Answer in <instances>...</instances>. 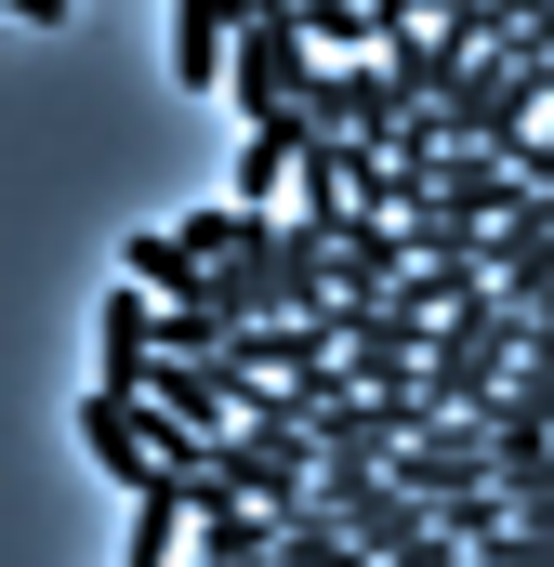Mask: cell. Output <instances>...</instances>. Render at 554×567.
I'll use <instances>...</instances> for the list:
<instances>
[{"label":"cell","mask_w":554,"mask_h":567,"mask_svg":"<svg viewBox=\"0 0 554 567\" xmlns=\"http://www.w3.org/2000/svg\"><path fill=\"white\" fill-rule=\"evenodd\" d=\"M80 449H93V475H120V488H158V410H145V396H106V383H93V396H80Z\"/></svg>","instance_id":"6"},{"label":"cell","mask_w":554,"mask_h":567,"mask_svg":"<svg viewBox=\"0 0 554 567\" xmlns=\"http://www.w3.org/2000/svg\"><path fill=\"white\" fill-rule=\"evenodd\" d=\"M422 212H435V225H462V238H502V225H515V212H542V198H529L489 145H449V172H435V198H422Z\"/></svg>","instance_id":"4"},{"label":"cell","mask_w":554,"mask_h":567,"mask_svg":"<svg viewBox=\"0 0 554 567\" xmlns=\"http://www.w3.org/2000/svg\"><path fill=\"white\" fill-rule=\"evenodd\" d=\"M304 80H317V53H304V27H290V0H277V13H252V27L225 40V93H238V120H252V133L304 106Z\"/></svg>","instance_id":"2"},{"label":"cell","mask_w":554,"mask_h":567,"mask_svg":"<svg viewBox=\"0 0 554 567\" xmlns=\"http://www.w3.org/2000/svg\"><path fill=\"white\" fill-rule=\"evenodd\" d=\"M397 567H475V555H462V542H410Z\"/></svg>","instance_id":"12"},{"label":"cell","mask_w":554,"mask_h":567,"mask_svg":"<svg viewBox=\"0 0 554 567\" xmlns=\"http://www.w3.org/2000/svg\"><path fill=\"white\" fill-rule=\"evenodd\" d=\"M410 290V238L383 212H343L330 225V303H397Z\"/></svg>","instance_id":"7"},{"label":"cell","mask_w":554,"mask_h":567,"mask_svg":"<svg viewBox=\"0 0 554 567\" xmlns=\"http://www.w3.org/2000/svg\"><path fill=\"white\" fill-rule=\"evenodd\" d=\"M304 106H290V120H265V133H238V185H225V198H238V212H277V185H290V172H304Z\"/></svg>","instance_id":"8"},{"label":"cell","mask_w":554,"mask_h":567,"mask_svg":"<svg viewBox=\"0 0 554 567\" xmlns=\"http://www.w3.org/2000/svg\"><path fill=\"white\" fill-rule=\"evenodd\" d=\"M225 40H238V0H172V80L185 93L225 80Z\"/></svg>","instance_id":"10"},{"label":"cell","mask_w":554,"mask_h":567,"mask_svg":"<svg viewBox=\"0 0 554 567\" xmlns=\"http://www.w3.org/2000/svg\"><path fill=\"white\" fill-rule=\"evenodd\" d=\"M515 528H529V542H542V555H554V502H529V515H515Z\"/></svg>","instance_id":"13"},{"label":"cell","mask_w":554,"mask_h":567,"mask_svg":"<svg viewBox=\"0 0 554 567\" xmlns=\"http://www.w3.org/2000/svg\"><path fill=\"white\" fill-rule=\"evenodd\" d=\"M383 488H410L422 515L435 502H462V488H489V423H422L397 462H383Z\"/></svg>","instance_id":"3"},{"label":"cell","mask_w":554,"mask_h":567,"mask_svg":"<svg viewBox=\"0 0 554 567\" xmlns=\"http://www.w3.org/2000/svg\"><path fill=\"white\" fill-rule=\"evenodd\" d=\"M515 357H529V317H515L502 290H475L462 317H435V343H422V396H435L449 423H475V410L515 383Z\"/></svg>","instance_id":"1"},{"label":"cell","mask_w":554,"mask_h":567,"mask_svg":"<svg viewBox=\"0 0 554 567\" xmlns=\"http://www.w3.org/2000/svg\"><path fill=\"white\" fill-rule=\"evenodd\" d=\"M0 13H13V27H53V40L80 27V0H0Z\"/></svg>","instance_id":"11"},{"label":"cell","mask_w":554,"mask_h":567,"mask_svg":"<svg viewBox=\"0 0 554 567\" xmlns=\"http://www.w3.org/2000/svg\"><path fill=\"white\" fill-rule=\"evenodd\" d=\"M145 410H158L172 435H198V449H212V435H238L252 383H225L212 357H158V370H145Z\"/></svg>","instance_id":"5"},{"label":"cell","mask_w":554,"mask_h":567,"mask_svg":"<svg viewBox=\"0 0 554 567\" xmlns=\"http://www.w3.org/2000/svg\"><path fill=\"white\" fill-rule=\"evenodd\" d=\"M198 567H277V515L265 502H198Z\"/></svg>","instance_id":"9"}]
</instances>
